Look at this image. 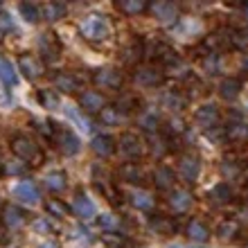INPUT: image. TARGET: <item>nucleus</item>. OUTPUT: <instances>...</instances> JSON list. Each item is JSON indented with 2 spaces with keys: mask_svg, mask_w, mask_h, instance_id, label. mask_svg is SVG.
I'll use <instances>...</instances> for the list:
<instances>
[{
  "mask_svg": "<svg viewBox=\"0 0 248 248\" xmlns=\"http://www.w3.org/2000/svg\"><path fill=\"white\" fill-rule=\"evenodd\" d=\"M79 32H81L84 41L97 46V43H104V41L111 36V23H108V18H106L104 14H91V16L81 23Z\"/></svg>",
  "mask_w": 248,
  "mask_h": 248,
  "instance_id": "f257e3e1",
  "label": "nucleus"
},
{
  "mask_svg": "<svg viewBox=\"0 0 248 248\" xmlns=\"http://www.w3.org/2000/svg\"><path fill=\"white\" fill-rule=\"evenodd\" d=\"M12 151L20 160H25V163L41 165V160H43V151H41V147L36 144V140L25 136V133H18V136L12 138Z\"/></svg>",
  "mask_w": 248,
  "mask_h": 248,
  "instance_id": "f03ea898",
  "label": "nucleus"
},
{
  "mask_svg": "<svg viewBox=\"0 0 248 248\" xmlns=\"http://www.w3.org/2000/svg\"><path fill=\"white\" fill-rule=\"evenodd\" d=\"M52 144L59 149L61 156H65V158L75 156V154H79V149H81L79 138L75 136L70 129H63V126H57V136H54Z\"/></svg>",
  "mask_w": 248,
  "mask_h": 248,
  "instance_id": "7ed1b4c3",
  "label": "nucleus"
},
{
  "mask_svg": "<svg viewBox=\"0 0 248 248\" xmlns=\"http://www.w3.org/2000/svg\"><path fill=\"white\" fill-rule=\"evenodd\" d=\"M133 81L142 88H156L165 81V72L156 65H136L133 70Z\"/></svg>",
  "mask_w": 248,
  "mask_h": 248,
  "instance_id": "20e7f679",
  "label": "nucleus"
},
{
  "mask_svg": "<svg viewBox=\"0 0 248 248\" xmlns=\"http://www.w3.org/2000/svg\"><path fill=\"white\" fill-rule=\"evenodd\" d=\"M93 84L97 88H104V91H118V88H122L124 77L118 68H99L93 72Z\"/></svg>",
  "mask_w": 248,
  "mask_h": 248,
  "instance_id": "39448f33",
  "label": "nucleus"
},
{
  "mask_svg": "<svg viewBox=\"0 0 248 248\" xmlns=\"http://www.w3.org/2000/svg\"><path fill=\"white\" fill-rule=\"evenodd\" d=\"M118 149H120V154H122L124 158L136 160V158H140L144 154V142H142V138L138 136V133L126 131V133H122V136H120Z\"/></svg>",
  "mask_w": 248,
  "mask_h": 248,
  "instance_id": "423d86ee",
  "label": "nucleus"
},
{
  "mask_svg": "<svg viewBox=\"0 0 248 248\" xmlns=\"http://www.w3.org/2000/svg\"><path fill=\"white\" fill-rule=\"evenodd\" d=\"M178 174L185 183L194 185L199 181V174H201V160L196 154H183L178 158Z\"/></svg>",
  "mask_w": 248,
  "mask_h": 248,
  "instance_id": "0eeeda50",
  "label": "nucleus"
},
{
  "mask_svg": "<svg viewBox=\"0 0 248 248\" xmlns=\"http://www.w3.org/2000/svg\"><path fill=\"white\" fill-rule=\"evenodd\" d=\"M39 52L43 54V59L47 63H54V61L59 59L61 54V43L57 39V34L54 32H46L39 36Z\"/></svg>",
  "mask_w": 248,
  "mask_h": 248,
  "instance_id": "6e6552de",
  "label": "nucleus"
},
{
  "mask_svg": "<svg viewBox=\"0 0 248 248\" xmlns=\"http://www.w3.org/2000/svg\"><path fill=\"white\" fill-rule=\"evenodd\" d=\"M151 12H154V16H156L163 25H174L178 20V16H181V9H178V5H174V2H167V0H163V2H156V5L149 7Z\"/></svg>",
  "mask_w": 248,
  "mask_h": 248,
  "instance_id": "1a4fd4ad",
  "label": "nucleus"
},
{
  "mask_svg": "<svg viewBox=\"0 0 248 248\" xmlns=\"http://www.w3.org/2000/svg\"><path fill=\"white\" fill-rule=\"evenodd\" d=\"M219 120H221V115H219V108H217L215 104H203L201 108L194 113V122L205 131L215 129L217 124H219Z\"/></svg>",
  "mask_w": 248,
  "mask_h": 248,
  "instance_id": "9d476101",
  "label": "nucleus"
},
{
  "mask_svg": "<svg viewBox=\"0 0 248 248\" xmlns=\"http://www.w3.org/2000/svg\"><path fill=\"white\" fill-rule=\"evenodd\" d=\"M18 68L30 81H36V79L43 77V72H46L43 63H41L34 54H20L18 57Z\"/></svg>",
  "mask_w": 248,
  "mask_h": 248,
  "instance_id": "9b49d317",
  "label": "nucleus"
},
{
  "mask_svg": "<svg viewBox=\"0 0 248 248\" xmlns=\"http://www.w3.org/2000/svg\"><path fill=\"white\" fill-rule=\"evenodd\" d=\"M14 196H16L20 203H25V205H36V203L41 201V192H39V187L34 185V181H20V183L14 187Z\"/></svg>",
  "mask_w": 248,
  "mask_h": 248,
  "instance_id": "f8f14e48",
  "label": "nucleus"
},
{
  "mask_svg": "<svg viewBox=\"0 0 248 248\" xmlns=\"http://www.w3.org/2000/svg\"><path fill=\"white\" fill-rule=\"evenodd\" d=\"M79 106H81L88 115H95V113H102L106 108V99L102 97L97 91H84L79 95Z\"/></svg>",
  "mask_w": 248,
  "mask_h": 248,
  "instance_id": "ddd939ff",
  "label": "nucleus"
},
{
  "mask_svg": "<svg viewBox=\"0 0 248 248\" xmlns=\"http://www.w3.org/2000/svg\"><path fill=\"white\" fill-rule=\"evenodd\" d=\"M226 140L230 144H246L248 142V122L246 120H235V122H228L226 126Z\"/></svg>",
  "mask_w": 248,
  "mask_h": 248,
  "instance_id": "4468645a",
  "label": "nucleus"
},
{
  "mask_svg": "<svg viewBox=\"0 0 248 248\" xmlns=\"http://www.w3.org/2000/svg\"><path fill=\"white\" fill-rule=\"evenodd\" d=\"M129 201H131V205H133V208L142 210V212H151V210L156 208V199H154V194H151L149 189H142V187L131 189V192H129Z\"/></svg>",
  "mask_w": 248,
  "mask_h": 248,
  "instance_id": "2eb2a0df",
  "label": "nucleus"
},
{
  "mask_svg": "<svg viewBox=\"0 0 248 248\" xmlns=\"http://www.w3.org/2000/svg\"><path fill=\"white\" fill-rule=\"evenodd\" d=\"M72 210H75V215L79 217V219H93L95 217V203L88 199V196L81 192V189H77V194H75V201H72Z\"/></svg>",
  "mask_w": 248,
  "mask_h": 248,
  "instance_id": "dca6fc26",
  "label": "nucleus"
},
{
  "mask_svg": "<svg viewBox=\"0 0 248 248\" xmlns=\"http://www.w3.org/2000/svg\"><path fill=\"white\" fill-rule=\"evenodd\" d=\"M2 223H5L9 230H18L27 223V215L16 205H5L2 208Z\"/></svg>",
  "mask_w": 248,
  "mask_h": 248,
  "instance_id": "f3484780",
  "label": "nucleus"
},
{
  "mask_svg": "<svg viewBox=\"0 0 248 248\" xmlns=\"http://www.w3.org/2000/svg\"><path fill=\"white\" fill-rule=\"evenodd\" d=\"M192 203H194V196H192V192H187V189H174L170 194V208L174 210L176 215L187 212V210L192 208Z\"/></svg>",
  "mask_w": 248,
  "mask_h": 248,
  "instance_id": "a211bd4d",
  "label": "nucleus"
},
{
  "mask_svg": "<svg viewBox=\"0 0 248 248\" xmlns=\"http://www.w3.org/2000/svg\"><path fill=\"white\" fill-rule=\"evenodd\" d=\"M91 149L99 158H111L115 154V149H118V140H113L111 136H95L91 142Z\"/></svg>",
  "mask_w": 248,
  "mask_h": 248,
  "instance_id": "6ab92c4d",
  "label": "nucleus"
},
{
  "mask_svg": "<svg viewBox=\"0 0 248 248\" xmlns=\"http://www.w3.org/2000/svg\"><path fill=\"white\" fill-rule=\"evenodd\" d=\"M115 7H118V12L124 14V16H138V14L149 12L151 5L147 0H118Z\"/></svg>",
  "mask_w": 248,
  "mask_h": 248,
  "instance_id": "aec40b11",
  "label": "nucleus"
},
{
  "mask_svg": "<svg viewBox=\"0 0 248 248\" xmlns=\"http://www.w3.org/2000/svg\"><path fill=\"white\" fill-rule=\"evenodd\" d=\"M54 86H57V91L75 95L79 91V79L75 75H70V72H57L54 75Z\"/></svg>",
  "mask_w": 248,
  "mask_h": 248,
  "instance_id": "412c9836",
  "label": "nucleus"
},
{
  "mask_svg": "<svg viewBox=\"0 0 248 248\" xmlns=\"http://www.w3.org/2000/svg\"><path fill=\"white\" fill-rule=\"evenodd\" d=\"M185 232H187V237L196 244H205L210 239V228L203 221H199V219H192V221L187 223Z\"/></svg>",
  "mask_w": 248,
  "mask_h": 248,
  "instance_id": "4be33fe9",
  "label": "nucleus"
},
{
  "mask_svg": "<svg viewBox=\"0 0 248 248\" xmlns=\"http://www.w3.org/2000/svg\"><path fill=\"white\" fill-rule=\"evenodd\" d=\"M118 176L122 178L124 183H129V185H142V181H144L142 170H140L136 163L122 165V167H120V171H118Z\"/></svg>",
  "mask_w": 248,
  "mask_h": 248,
  "instance_id": "5701e85b",
  "label": "nucleus"
},
{
  "mask_svg": "<svg viewBox=\"0 0 248 248\" xmlns=\"http://www.w3.org/2000/svg\"><path fill=\"white\" fill-rule=\"evenodd\" d=\"M239 93H242V81L235 77L223 79L221 84H219V95H221V99H226V102H235V99L239 97Z\"/></svg>",
  "mask_w": 248,
  "mask_h": 248,
  "instance_id": "b1692460",
  "label": "nucleus"
},
{
  "mask_svg": "<svg viewBox=\"0 0 248 248\" xmlns=\"http://www.w3.org/2000/svg\"><path fill=\"white\" fill-rule=\"evenodd\" d=\"M232 187H230L228 183H219V185H215V187L210 189V194H208V199L215 205H228L230 201H232Z\"/></svg>",
  "mask_w": 248,
  "mask_h": 248,
  "instance_id": "393cba45",
  "label": "nucleus"
},
{
  "mask_svg": "<svg viewBox=\"0 0 248 248\" xmlns=\"http://www.w3.org/2000/svg\"><path fill=\"white\" fill-rule=\"evenodd\" d=\"M149 226H151V230H156V235H163V237L174 235V230H176V223L171 221L170 217H163V215H154V217H151Z\"/></svg>",
  "mask_w": 248,
  "mask_h": 248,
  "instance_id": "a878e982",
  "label": "nucleus"
},
{
  "mask_svg": "<svg viewBox=\"0 0 248 248\" xmlns=\"http://www.w3.org/2000/svg\"><path fill=\"white\" fill-rule=\"evenodd\" d=\"M154 183H156L158 189H171L174 187V171L170 170V167H165V165H160V167H156V171H154Z\"/></svg>",
  "mask_w": 248,
  "mask_h": 248,
  "instance_id": "bb28decb",
  "label": "nucleus"
},
{
  "mask_svg": "<svg viewBox=\"0 0 248 248\" xmlns=\"http://www.w3.org/2000/svg\"><path fill=\"white\" fill-rule=\"evenodd\" d=\"M237 235H239V221H237V219H226V221H221L219 228H217V237L223 239V242H232Z\"/></svg>",
  "mask_w": 248,
  "mask_h": 248,
  "instance_id": "cd10ccee",
  "label": "nucleus"
},
{
  "mask_svg": "<svg viewBox=\"0 0 248 248\" xmlns=\"http://www.w3.org/2000/svg\"><path fill=\"white\" fill-rule=\"evenodd\" d=\"M65 185H68L65 171H50L46 176V187L50 189V192H63Z\"/></svg>",
  "mask_w": 248,
  "mask_h": 248,
  "instance_id": "c85d7f7f",
  "label": "nucleus"
},
{
  "mask_svg": "<svg viewBox=\"0 0 248 248\" xmlns=\"http://www.w3.org/2000/svg\"><path fill=\"white\" fill-rule=\"evenodd\" d=\"M46 212L50 217H54V219H65V217L70 215V208H68L63 201H59V199H47Z\"/></svg>",
  "mask_w": 248,
  "mask_h": 248,
  "instance_id": "c756f323",
  "label": "nucleus"
},
{
  "mask_svg": "<svg viewBox=\"0 0 248 248\" xmlns=\"http://www.w3.org/2000/svg\"><path fill=\"white\" fill-rule=\"evenodd\" d=\"M41 14H43V18L50 20V23H54V20H59L65 16V5L63 2H47L43 9H41Z\"/></svg>",
  "mask_w": 248,
  "mask_h": 248,
  "instance_id": "7c9ffc66",
  "label": "nucleus"
},
{
  "mask_svg": "<svg viewBox=\"0 0 248 248\" xmlns=\"http://www.w3.org/2000/svg\"><path fill=\"white\" fill-rule=\"evenodd\" d=\"M160 63H167V65H174L178 63V54L171 50L170 46H165V43H158L156 46V54H154Z\"/></svg>",
  "mask_w": 248,
  "mask_h": 248,
  "instance_id": "2f4dec72",
  "label": "nucleus"
},
{
  "mask_svg": "<svg viewBox=\"0 0 248 248\" xmlns=\"http://www.w3.org/2000/svg\"><path fill=\"white\" fill-rule=\"evenodd\" d=\"M39 102H41V106L43 108H47V111H57L61 106V99H59V95L54 91H39Z\"/></svg>",
  "mask_w": 248,
  "mask_h": 248,
  "instance_id": "473e14b6",
  "label": "nucleus"
},
{
  "mask_svg": "<svg viewBox=\"0 0 248 248\" xmlns=\"http://www.w3.org/2000/svg\"><path fill=\"white\" fill-rule=\"evenodd\" d=\"M138 124H140L144 131L154 133V131L158 129V124H160V118H158L156 111H142L140 113V118H138Z\"/></svg>",
  "mask_w": 248,
  "mask_h": 248,
  "instance_id": "72a5a7b5",
  "label": "nucleus"
},
{
  "mask_svg": "<svg viewBox=\"0 0 248 248\" xmlns=\"http://www.w3.org/2000/svg\"><path fill=\"white\" fill-rule=\"evenodd\" d=\"M18 12L23 14V18H25L27 23H39L41 20V9L36 5H32V2H20Z\"/></svg>",
  "mask_w": 248,
  "mask_h": 248,
  "instance_id": "f704fd0d",
  "label": "nucleus"
},
{
  "mask_svg": "<svg viewBox=\"0 0 248 248\" xmlns=\"http://www.w3.org/2000/svg\"><path fill=\"white\" fill-rule=\"evenodd\" d=\"M0 79H2V84L5 86H16V72H14L12 63L5 59H0Z\"/></svg>",
  "mask_w": 248,
  "mask_h": 248,
  "instance_id": "c9c22d12",
  "label": "nucleus"
},
{
  "mask_svg": "<svg viewBox=\"0 0 248 248\" xmlns=\"http://www.w3.org/2000/svg\"><path fill=\"white\" fill-rule=\"evenodd\" d=\"M99 120L104 124H108V126H118L120 124V111L118 106H106L104 111L99 113Z\"/></svg>",
  "mask_w": 248,
  "mask_h": 248,
  "instance_id": "e433bc0d",
  "label": "nucleus"
},
{
  "mask_svg": "<svg viewBox=\"0 0 248 248\" xmlns=\"http://www.w3.org/2000/svg\"><path fill=\"white\" fill-rule=\"evenodd\" d=\"M99 223V228L106 230V232H115V230H120V219L118 217H113V215H102L97 219Z\"/></svg>",
  "mask_w": 248,
  "mask_h": 248,
  "instance_id": "4c0bfd02",
  "label": "nucleus"
},
{
  "mask_svg": "<svg viewBox=\"0 0 248 248\" xmlns=\"http://www.w3.org/2000/svg\"><path fill=\"white\" fill-rule=\"evenodd\" d=\"M230 46L237 47V50H244V52H246V50H248V32H246V30L230 34Z\"/></svg>",
  "mask_w": 248,
  "mask_h": 248,
  "instance_id": "58836bf2",
  "label": "nucleus"
},
{
  "mask_svg": "<svg viewBox=\"0 0 248 248\" xmlns=\"http://www.w3.org/2000/svg\"><path fill=\"white\" fill-rule=\"evenodd\" d=\"M142 52H144V50H142V46H140V43L129 46L126 50H124V63H129V65L138 63V59H140V54H142Z\"/></svg>",
  "mask_w": 248,
  "mask_h": 248,
  "instance_id": "ea45409f",
  "label": "nucleus"
},
{
  "mask_svg": "<svg viewBox=\"0 0 248 248\" xmlns=\"http://www.w3.org/2000/svg\"><path fill=\"white\" fill-rule=\"evenodd\" d=\"M102 242L108 248H122L124 244H126V237L115 235V232H104V235H102Z\"/></svg>",
  "mask_w": 248,
  "mask_h": 248,
  "instance_id": "a19ab883",
  "label": "nucleus"
},
{
  "mask_svg": "<svg viewBox=\"0 0 248 248\" xmlns=\"http://www.w3.org/2000/svg\"><path fill=\"white\" fill-rule=\"evenodd\" d=\"M151 149H154V154H156L158 158H163L165 154H167V151H170V147H165V144H167V140H163V138L160 136H151Z\"/></svg>",
  "mask_w": 248,
  "mask_h": 248,
  "instance_id": "79ce46f5",
  "label": "nucleus"
},
{
  "mask_svg": "<svg viewBox=\"0 0 248 248\" xmlns=\"http://www.w3.org/2000/svg\"><path fill=\"white\" fill-rule=\"evenodd\" d=\"M163 104L167 106V108H176L178 111V108H183V99L178 97L176 93H167V95L163 97Z\"/></svg>",
  "mask_w": 248,
  "mask_h": 248,
  "instance_id": "37998d69",
  "label": "nucleus"
},
{
  "mask_svg": "<svg viewBox=\"0 0 248 248\" xmlns=\"http://www.w3.org/2000/svg\"><path fill=\"white\" fill-rule=\"evenodd\" d=\"M14 30V20H12V16L9 14H0V34H9Z\"/></svg>",
  "mask_w": 248,
  "mask_h": 248,
  "instance_id": "c03bdc74",
  "label": "nucleus"
},
{
  "mask_svg": "<svg viewBox=\"0 0 248 248\" xmlns=\"http://www.w3.org/2000/svg\"><path fill=\"white\" fill-rule=\"evenodd\" d=\"M34 228H36V230H46V232H47V230H52V228H50V223H47L46 219H36V221H34Z\"/></svg>",
  "mask_w": 248,
  "mask_h": 248,
  "instance_id": "a18cd8bd",
  "label": "nucleus"
},
{
  "mask_svg": "<svg viewBox=\"0 0 248 248\" xmlns=\"http://www.w3.org/2000/svg\"><path fill=\"white\" fill-rule=\"evenodd\" d=\"M25 170H27L25 165H12V163H9V167H7V171H9V174H23Z\"/></svg>",
  "mask_w": 248,
  "mask_h": 248,
  "instance_id": "49530a36",
  "label": "nucleus"
},
{
  "mask_svg": "<svg viewBox=\"0 0 248 248\" xmlns=\"http://www.w3.org/2000/svg\"><path fill=\"white\" fill-rule=\"evenodd\" d=\"M242 68H244V70L248 72V52H246V54H244V57H242Z\"/></svg>",
  "mask_w": 248,
  "mask_h": 248,
  "instance_id": "de8ad7c7",
  "label": "nucleus"
},
{
  "mask_svg": "<svg viewBox=\"0 0 248 248\" xmlns=\"http://www.w3.org/2000/svg\"><path fill=\"white\" fill-rule=\"evenodd\" d=\"M242 16H244V20H246V23H248V2L242 7Z\"/></svg>",
  "mask_w": 248,
  "mask_h": 248,
  "instance_id": "09e8293b",
  "label": "nucleus"
},
{
  "mask_svg": "<svg viewBox=\"0 0 248 248\" xmlns=\"http://www.w3.org/2000/svg\"><path fill=\"white\" fill-rule=\"evenodd\" d=\"M0 174H2V167H0Z\"/></svg>",
  "mask_w": 248,
  "mask_h": 248,
  "instance_id": "8fccbe9b",
  "label": "nucleus"
},
{
  "mask_svg": "<svg viewBox=\"0 0 248 248\" xmlns=\"http://www.w3.org/2000/svg\"><path fill=\"white\" fill-rule=\"evenodd\" d=\"M196 248H201V246H196Z\"/></svg>",
  "mask_w": 248,
  "mask_h": 248,
  "instance_id": "3c124183",
  "label": "nucleus"
}]
</instances>
